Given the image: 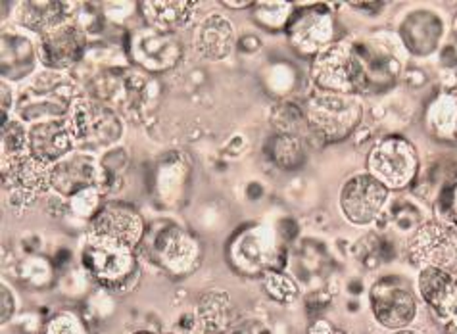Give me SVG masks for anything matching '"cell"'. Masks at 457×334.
Here are the masks:
<instances>
[{"mask_svg":"<svg viewBox=\"0 0 457 334\" xmlns=\"http://www.w3.org/2000/svg\"><path fill=\"white\" fill-rule=\"evenodd\" d=\"M392 334H423L421 330H413V329H402V330H395Z\"/></svg>","mask_w":457,"mask_h":334,"instance_id":"obj_43","label":"cell"},{"mask_svg":"<svg viewBox=\"0 0 457 334\" xmlns=\"http://www.w3.org/2000/svg\"><path fill=\"white\" fill-rule=\"evenodd\" d=\"M453 41H455V45H457V16H455V20H453Z\"/></svg>","mask_w":457,"mask_h":334,"instance_id":"obj_44","label":"cell"},{"mask_svg":"<svg viewBox=\"0 0 457 334\" xmlns=\"http://www.w3.org/2000/svg\"><path fill=\"white\" fill-rule=\"evenodd\" d=\"M287 35L290 45L295 46L302 56H317L325 48L333 45L335 38V18L333 12L323 4L306 6L303 10H295L288 25Z\"/></svg>","mask_w":457,"mask_h":334,"instance_id":"obj_11","label":"cell"},{"mask_svg":"<svg viewBox=\"0 0 457 334\" xmlns=\"http://www.w3.org/2000/svg\"><path fill=\"white\" fill-rule=\"evenodd\" d=\"M75 4L63 3V0H29L21 3L18 10L20 25L37 35H46L62 25H66L73 18Z\"/></svg>","mask_w":457,"mask_h":334,"instance_id":"obj_22","label":"cell"},{"mask_svg":"<svg viewBox=\"0 0 457 334\" xmlns=\"http://www.w3.org/2000/svg\"><path fill=\"white\" fill-rule=\"evenodd\" d=\"M453 275L457 273H450L446 269H438V267L421 269V273H419V279H417V288H419V294H421L423 302L430 307V312H435L440 305L442 298L446 296V292L453 280Z\"/></svg>","mask_w":457,"mask_h":334,"instance_id":"obj_27","label":"cell"},{"mask_svg":"<svg viewBox=\"0 0 457 334\" xmlns=\"http://www.w3.org/2000/svg\"><path fill=\"white\" fill-rule=\"evenodd\" d=\"M225 8H250L253 6V3H235V0H227V3H223Z\"/></svg>","mask_w":457,"mask_h":334,"instance_id":"obj_42","label":"cell"},{"mask_svg":"<svg viewBox=\"0 0 457 334\" xmlns=\"http://www.w3.org/2000/svg\"><path fill=\"white\" fill-rule=\"evenodd\" d=\"M235 48V29L233 23L223 14H210L198 23L195 33V50L208 60H225Z\"/></svg>","mask_w":457,"mask_h":334,"instance_id":"obj_21","label":"cell"},{"mask_svg":"<svg viewBox=\"0 0 457 334\" xmlns=\"http://www.w3.org/2000/svg\"><path fill=\"white\" fill-rule=\"evenodd\" d=\"M388 188L370 173L350 177L340 190V210L353 225H370L383 213Z\"/></svg>","mask_w":457,"mask_h":334,"instance_id":"obj_13","label":"cell"},{"mask_svg":"<svg viewBox=\"0 0 457 334\" xmlns=\"http://www.w3.org/2000/svg\"><path fill=\"white\" fill-rule=\"evenodd\" d=\"M73 148L78 152L108 150L123 137L121 115L91 96H75L66 115Z\"/></svg>","mask_w":457,"mask_h":334,"instance_id":"obj_2","label":"cell"},{"mask_svg":"<svg viewBox=\"0 0 457 334\" xmlns=\"http://www.w3.org/2000/svg\"><path fill=\"white\" fill-rule=\"evenodd\" d=\"M73 100V87L62 75L45 73L20 93L16 113L29 123L66 120Z\"/></svg>","mask_w":457,"mask_h":334,"instance_id":"obj_5","label":"cell"},{"mask_svg":"<svg viewBox=\"0 0 457 334\" xmlns=\"http://www.w3.org/2000/svg\"><path fill=\"white\" fill-rule=\"evenodd\" d=\"M408 255L419 269L438 267L457 273V242L453 230L442 221L419 225L408 238Z\"/></svg>","mask_w":457,"mask_h":334,"instance_id":"obj_8","label":"cell"},{"mask_svg":"<svg viewBox=\"0 0 457 334\" xmlns=\"http://www.w3.org/2000/svg\"><path fill=\"white\" fill-rule=\"evenodd\" d=\"M129 53L137 66L150 73H162L175 68L183 58V45L177 35L162 33L150 25L133 31Z\"/></svg>","mask_w":457,"mask_h":334,"instance_id":"obj_14","label":"cell"},{"mask_svg":"<svg viewBox=\"0 0 457 334\" xmlns=\"http://www.w3.org/2000/svg\"><path fill=\"white\" fill-rule=\"evenodd\" d=\"M73 152V140L66 120L31 123L28 154L53 167Z\"/></svg>","mask_w":457,"mask_h":334,"instance_id":"obj_18","label":"cell"},{"mask_svg":"<svg viewBox=\"0 0 457 334\" xmlns=\"http://www.w3.org/2000/svg\"><path fill=\"white\" fill-rule=\"evenodd\" d=\"M419 170L415 146L403 137H386L373 146L367 158V173L388 190L410 187Z\"/></svg>","mask_w":457,"mask_h":334,"instance_id":"obj_6","label":"cell"},{"mask_svg":"<svg viewBox=\"0 0 457 334\" xmlns=\"http://www.w3.org/2000/svg\"><path fill=\"white\" fill-rule=\"evenodd\" d=\"M87 33L78 23H66L62 28L41 37L39 60L50 71H66L79 63L87 53Z\"/></svg>","mask_w":457,"mask_h":334,"instance_id":"obj_15","label":"cell"},{"mask_svg":"<svg viewBox=\"0 0 457 334\" xmlns=\"http://www.w3.org/2000/svg\"><path fill=\"white\" fill-rule=\"evenodd\" d=\"M270 156L283 170H298L306 163L308 152L302 137L275 135L270 143Z\"/></svg>","mask_w":457,"mask_h":334,"instance_id":"obj_28","label":"cell"},{"mask_svg":"<svg viewBox=\"0 0 457 334\" xmlns=\"http://www.w3.org/2000/svg\"><path fill=\"white\" fill-rule=\"evenodd\" d=\"M14 106V96H12V91H10V87H8V83L4 81L3 83V125L10 120V108Z\"/></svg>","mask_w":457,"mask_h":334,"instance_id":"obj_40","label":"cell"},{"mask_svg":"<svg viewBox=\"0 0 457 334\" xmlns=\"http://www.w3.org/2000/svg\"><path fill=\"white\" fill-rule=\"evenodd\" d=\"M427 125L440 140L457 143V95L446 91L438 95L428 106Z\"/></svg>","mask_w":457,"mask_h":334,"instance_id":"obj_26","label":"cell"},{"mask_svg":"<svg viewBox=\"0 0 457 334\" xmlns=\"http://www.w3.org/2000/svg\"><path fill=\"white\" fill-rule=\"evenodd\" d=\"M263 288L268 296L278 304H292L298 298V285L278 269L263 273Z\"/></svg>","mask_w":457,"mask_h":334,"instance_id":"obj_32","label":"cell"},{"mask_svg":"<svg viewBox=\"0 0 457 334\" xmlns=\"http://www.w3.org/2000/svg\"><path fill=\"white\" fill-rule=\"evenodd\" d=\"M271 125L277 135H292V137H308V120L306 112L292 102H281L271 113Z\"/></svg>","mask_w":457,"mask_h":334,"instance_id":"obj_30","label":"cell"},{"mask_svg":"<svg viewBox=\"0 0 457 334\" xmlns=\"http://www.w3.org/2000/svg\"><path fill=\"white\" fill-rule=\"evenodd\" d=\"M127 154L123 148H112L98 163V190L116 192L125 183Z\"/></svg>","mask_w":457,"mask_h":334,"instance_id":"obj_29","label":"cell"},{"mask_svg":"<svg viewBox=\"0 0 457 334\" xmlns=\"http://www.w3.org/2000/svg\"><path fill=\"white\" fill-rule=\"evenodd\" d=\"M0 298H3V323H8L10 317L14 315V310H16L14 294L10 292V288L6 285H3V290H0Z\"/></svg>","mask_w":457,"mask_h":334,"instance_id":"obj_38","label":"cell"},{"mask_svg":"<svg viewBox=\"0 0 457 334\" xmlns=\"http://www.w3.org/2000/svg\"><path fill=\"white\" fill-rule=\"evenodd\" d=\"M37 53L33 43L25 35L16 31L3 33V77L4 81H21L35 70Z\"/></svg>","mask_w":457,"mask_h":334,"instance_id":"obj_23","label":"cell"},{"mask_svg":"<svg viewBox=\"0 0 457 334\" xmlns=\"http://www.w3.org/2000/svg\"><path fill=\"white\" fill-rule=\"evenodd\" d=\"M253 6H256V20L268 29H287L295 14V8L287 3H256Z\"/></svg>","mask_w":457,"mask_h":334,"instance_id":"obj_33","label":"cell"},{"mask_svg":"<svg viewBox=\"0 0 457 334\" xmlns=\"http://www.w3.org/2000/svg\"><path fill=\"white\" fill-rule=\"evenodd\" d=\"M154 195L163 204H177L187 196L190 185V162L181 152H170L162 156L154 167Z\"/></svg>","mask_w":457,"mask_h":334,"instance_id":"obj_20","label":"cell"},{"mask_svg":"<svg viewBox=\"0 0 457 334\" xmlns=\"http://www.w3.org/2000/svg\"><path fill=\"white\" fill-rule=\"evenodd\" d=\"M231 254L240 271L248 275L268 273L271 269H277L275 260L278 258V248L273 235L265 229L253 227L245 230L235 240Z\"/></svg>","mask_w":457,"mask_h":334,"instance_id":"obj_17","label":"cell"},{"mask_svg":"<svg viewBox=\"0 0 457 334\" xmlns=\"http://www.w3.org/2000/svg\"><path fill=\"white\" fill-rule=\"evenodd\" d=\"M145 233L141 213L125 202H106L88 221V237L118 242L133 250L143 242Z\"/></svg>","mask_w":457,"mask_h":334,"instance_id":"obj_12","label":"cell"},{"mask_svg":"<svg viewBox=\"0 0 457 334\" xmlns=\"http://www.w3.org/2000/svg\"><path fill=\"white\" fill-rule=\"evenodd\" d=\"M195 317V323L200 325L204 334H220L231 323V298L220 290L204 294L198 300Z\"/></svg>","mask_w":457,"mask_h":334,"instance_id":"obj_25","label":"cell"},{"mask_svg":"<svg viewBox=\"0 0 457 334\" xmlns=\"http://www.w3.org/2000/svg\"><path fill=\"white\" fill-rule=\"evenodd\" d=\"M135 334H154V332H146V330H141V332H135Z\"/></svg>","mask_w":457,"mask_h":334,"instance_id":"obj_45","label":"cell"},{"mask_svg":"<svg viewBox=\"0 0 457 334\" xmlns=\"http://www.w3.org/2000/svg\"><path fill=\"white\" fill-rule=\"evenodd\" d=\"M444 85H446V93L457 95V62L444 71Z\"/></svg>","mask_w":457,"mask_h":334,"instance_id":"obj_39","label":"cell"},{"mask_svg":"<svg viewBox=\"0 0 457 334\" xmlns=\"http://www.w3.org/2000/svg\"><path fill=\"white\" fill-rule=\"evenodd\" d=\"M196 3H143V18L146 25L162 33L177 35L187 29L195 20Z\"/></svg>","mask_w":457,"mask_h":334,"instance_id":"obj_24","label":"cell"},{"mask_svg":"<svg viewBox=\"0 0 457 334\" xmlns=\"http://www.w3.org/2000/svg\"><path fill=\"white\" fill-rule=\"evenodd\" d=\"M303 112H306L310 137L325 146L340 143L353 133L361 121L363 106L355 95H340L315 88Z\"/></svg>","mask_w":457,"mask_h":334,"instance_id":"obj_3","label":"cell"},{"mask_svg":"<svg viewBox=\"0 0 457 334\" xmlns=\"http://www.w3.org/2000/svg\"><path fill=\"white\" fill-rule=\"evenodd\" d=\"M100 190L98 188H87L79 192L78 196L71 198V210L75 215L88 217L93 220L95 213L100 210Z\"/></svg>","mask_w":457,"mask_h":334,"instance_id":"obj_37","label":"cell"},{"mask_svg":"<svg viewBox=\"0 0 457 334\" xmlns=\"http://www.w3.org/2000/svg\"><path fill=\"white\" fill-rule=\"evenodd\" d=\"M29 129L21 120H8L3 125V160L21 158L28 154Z\"/></svg>","mask_w":457,"mask_h":334,"instance_id":"obj_31","label":"cell"},{"mask_svg":"<svg viewBox=\"0 0 457 334\" xmlns=\"http://www.w3.org/2000/svg\"><path fill=\"white\" fill-rule=\"evenodd\" d=\"M43 334H85V327L78 315L60 312L46 321Z\"/></svg>","mask_w":457,"mask_h":334,"instance_id":"obj_36","label":"cell"},{"mask_svg":"<svg viewBox=\"0 0 457 334\" xmlns=\"http://www.w3.org/2000/svg\"><path fill=\"white\" fill-rule=\"evenodd\" d=\"M371 310L383 327L392 330L408 329L417 315V298L400 277H383L370 294Z\"/></svg>","mask_w":457,"mask_h":334,"instance_id":"obj_10","label":"cell"},{"mask_svg":"<svg viewBox=\"0 0 457 334\" xmlns=\"http://www.w3.org/2000/svg\"><path fill=\"white\" fill-rule=\"evenodd\" d=\"M438 213L442 215V223L448 225L453 233L457 230V179L446 188H442L438 198Z\"/></svg>","mask_w":457,"mask_h":334,"instance_id":"obj_35","label":"cell"},{"mask_svg":"<svg viewBox=\"0 0 457 334\" xmlns=\"http://www.w3.org/2000/svg\"><path fill=\"white\" fill-rule=\"evenodd\" d=\"M310 334H340V332H337L331 323H327V321L320 319V321H315V323L312 325Z\"/></svg>","mask_w":457,"mask_h":334,"instance_id":"obj_41","label":"cell"},{"mask_svg":"<svg viewBox=\"0 0 457 334\" xmlns=\"http://www.w3.org/2000/svg\"><path fill=\"white\" fill-rule=\"evenodd\" d=\"M148 254L152 262L173 277L190 275L202 262L200 240L175 223H166L152 235Z\"/></svg>","mask_w":457,"mask_h":334,"instance_id":"obj_7","label":"cell"},{"mask_svg":"<svg viewBox=\"0 0 457 334\" xmlns=\"http://www.w3.org/2000/svg\"><path fill=\"white\" fill-rule=\"evenodd\" d=\"M3 187L12 210L25 212L41 192L50 188V165L29 154L14 160H3Z\"/></svg>","mask_w":457,"mask_h":334,"instance_id":"obj_9","label":"cell"},{"mask_svg":"<svg viewBox=\"0 0 457 334\" xmlns=\"http://www.w3.org/2000/svg\"><path fill=\"white\" fill-rule=\"evenodd\" d=\"M98 187V162L85 152L70 156L50 167V188L63 198H73L87 188Z\"/></svg>","mask_w":457,"mask_h":334,"instance_id":"obj_16","label":"cell"},{"mask_svg":"<svg viewBox=\"0 0 457 334\" xmlns=\"http://www.w3.org/2000/svg\"><path fill=\"white\" fill-rule=\"evenodd\" d=\"M440 323L446 327L448 332L457 334V275H453L452 285L446 292V296L442 298L440 305L433 312Z\"/></svg>","mask_w":457,"mask_h":334,"instance_id":"obj_34","label":"cell"},{"mask_svg":"<svg viewBox=\"0 0 457 334\" xmlns=\"http://www.w3.org/2000/svg\"><path fill=\"white\" fill-rule=\"evenodd\" d=\"M83 263L100 287L118 296L129 294L141 282V267L135 250L118 242L87 237Z\"/></svg>","mask_w":457,"mask_h":334,"instance_id":"obj_4","label":"cell"},{"mask_svg":"<svg viewBox=\"0 0 457 334\" xmlns=\"http://www.w3.org/2000/svg\"><path fill=\"white\" fill-rule=\"evenodd\" d=\"M358 45L365 62L370 91L371 88L380 91V88L395 83L402 70V60L392 41H388V38H370V41Z\"/></svg>","mask_w":457,"mask_h":334,"instance_id":"obj_19","label":"cell"},{"mask_svg":"<svg viewBox=\"0 0 457 334\" xmlns=\"http://www.w3.org/2000/svg\"><path fill=\"white\" fill-rule=\"evenodd\" d=\"M312 81L320 91L361 95L370 91L360 45L353 41L333 43L312 62Z\"/></svg>","mask_w":457,"mask_h":334,"instance_id":"obj_1","label":"cell"}]
</instances>
